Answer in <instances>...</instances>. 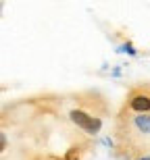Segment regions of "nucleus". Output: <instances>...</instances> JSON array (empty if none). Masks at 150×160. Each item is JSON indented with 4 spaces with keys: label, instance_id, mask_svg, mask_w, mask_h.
Returning a JSON list of instances; mask_svg holds the SVG:
<instances>
[{
    "label": "nucleus",
    "instance_id": "2",
    "mask_svg": "<svg viewBox=\"0 0 150 160\" xmlns=\"http://www.w3.org/2000/svg\"><path fill=\"white\" fill-rule=\"evenodd\" d=\"M129 108L133 110V114H150V94H133L129 98Z\"/></svg>",
    "mask_w": 150,
    "mask_h": 160
},
{
    "label": "nucleus",
    "instance_id": "7",
    "mask_svg": "<svg viewBox=\"0 0 150 160\" xmlns=\"http://www.w3.org/2000/svg\"><path fill=\"white\" fill-rule=\"evenodd\" d=\"M102 146H106V148H113L115 142L111 139V137H102Z\"/></svg>",
    "mask_w": 150,
    "mask_h": 160
},
{
    "label": "nucleus",
    "instance_id": "8",
    "mask_svg": "<svg viewBox=\"0 0 150 160\" xmlns=\"http://www.w3.org/2000/svg\"><path fill=\"white\" fill-rule=\"evenodd\" d=\"M138 160H150V154H142V156H140Z\"/></svg>",
    "mask_w": 150,
    "mask_h": 160
},
{
    "label": "nucleus",
    "instance_id": "1",
    "mask_svg": "<svg viewBox=\"0 0 150 160\" xmlns=\"http://www.w3.org/2000/svg\"><path fill=\"white\" fill-rule=\"evenodd\" d=\"M69 121H71L73 125H77L81 131L90 133V135H96V133L102 131V119L100 117H94V114L85 112V110H81V108L69 110Z\"/></svg>",
    "mask_w": 150,
    "mask_h": 160
},
{
    "label": "nucleus",
    "instance_id": "4",
    "mask_svg": "<svg viewBox=\"0 0 150 160\" xmlns=\"http://www.w3.org/2000/svg\"><path fill=\"white\" fill-rule=\"evenodd\" d=\"M117 54H127V56H138V48L133 46L132 42H121L119 46L115 48Z\"/></svg>",
    "mask_w": 150,
    "mask_h": 160
},
{
    "label": "nucleus",
    "instance_id": "3",
    "mask_svg": "<svg viewBox=\"0 0 150 160\" xmlns=\"http://www.w3.org/2000/svg\"><path fill=\"white\" fill-rule=\"evenodd\" d=\"M132 125L140 135H150V114H133Z\"/></svg>",
    "mask_w": 150,
    "mask_h": 160
},
{
    "label": "nucleus",
    "instance_id": "5",
    "mask_svg": "<svg viewBox=\"0 0 150 160\" xmlns=\"http://www.w3.org/2000/svg\"><path fill=\"white\" fill-rule=\"evenodd\" d=\"M6 143H8V139H6V133H4V131H0V154L6 150Z\"/></svg>",
    "mask_w": 150,
    "mask_h": 160
},
{
    "label": "nucleus",
    "instance_id": "6",
    "mask_svg": "<svg viewBox=\"0 0 150 160\" xmlns=\"http://www.w3.org/2000/svg\"><path fill=\"white\" fill-rule=\"evenodd\" d=\"M121 73H123V65H117L113 71H111V77H121Z\"/></svg>",
    "mask_w": 150,
    "mask_h": 160
}]
</instances>
